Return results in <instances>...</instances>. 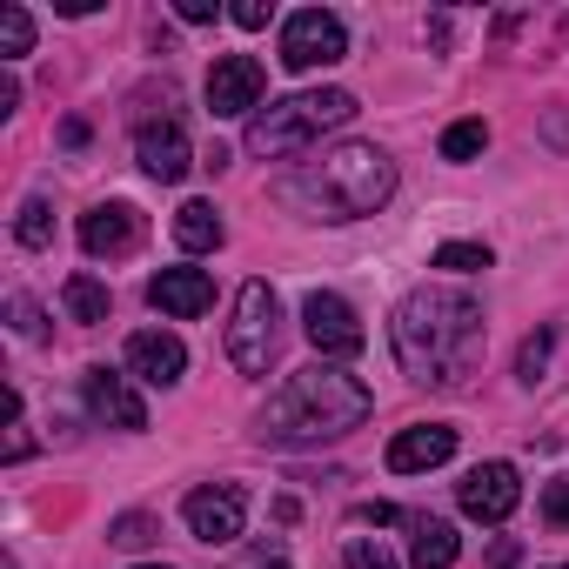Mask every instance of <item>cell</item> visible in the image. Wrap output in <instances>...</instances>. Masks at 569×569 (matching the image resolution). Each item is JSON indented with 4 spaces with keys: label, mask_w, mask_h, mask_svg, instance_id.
I'll return each instance as SVG.
<instances>
[{
    "label": "cell",
    "mask_w": 569,
    "mask_h": 569,
    "mask_svg": "<svg viewBox=\"0 0 569 569\" xmlns=\"http://www.w3.org/2000/svg\"><path fill=\"white\" fill-rule=\"evenodd\" d=\"M268 569H289V562H268Z\"/></svg>",
    "instance_id": "33"
},
{
    "label": "cell",
    "mask_w": 569,
    "mask_h": 569,
    "mask_svg": "<svg viewBox=\"0 0 569 569\" xmlns=\"http://www.w3.org/2000/svg\"><path fill=\"white\" fill-rule=\"evenodd\" d=\"M456 456V429L449 422H416L389 442V469L396 476H416V469H442Z\"/></svg>",
    "instance_id": "15"
},
{
    "label": "cell",
    "mask_w": 569,
    "mask_h": 569,
    "mask_svg": "<svg viewBox=\"0 0 569 569\" xmlns=\"http://www.w3.org/2000/svg\"><path fill=\"white\" fill-rule=\"evenodd\" d=\"M134 154H141V168L154 174V181H181L188 168H194V154H188V134L174 128V121H148L141 134H134Z\"/></svg>",
    "instance_id": "16"
},
{
    "label": "cell",
    "mask_w": 569,
    "mask_h": 569,
    "mask_svg": "<svg viewBox=\"0 0 569 569\" xmlns=\"http://www.w3.org/2000/svg\"><path fill=\"white\" fill-rule=\"evenodd\" d=\"M456 496H462V516H476V522H509L516 502H522V482H516L509 462H482V469L462 476Z\"/></svg>",
    "instance_id": "12"
},
{
    "label": "cell",
    "mask_w": 569,
    "mask_h": 569,
    "mask_svg": "<svg viewBox=\"0 0 569 569\" xmlns=\"http://www.w3.org/2000/svg\"><path fill=\"white\" fill-rule=\"evenodd\" d=\"M81 248L94 261H114V254H134L141 248V208L134 201H101L81 214Z\"/></svg>",
    "instance_id": "11"
},
{
    "label": "cell",
    "mask_w": 569,
    "mask_h": 569,
    "mask_svg": "<svg viewBox=\"0 0 569 569\" xmlns=\"http://www.w3.org/2000/svg\"><path fill=\"white\" fill-rule=\"evenodd\" d=\"M369 409H376L369 382H356V376L336 369V362H309V369H296L289 382L268 396L261 436L281 442V449H316V442H336V436L362 429Z\"/></svg>",
    "instance_id": "2"
},
{
    "label": "cell",
    "mask_w": 569,
    "mask_h": 569,
    "mask_svg": "<svg viewBox=\"0 0 569 569\" xmlns=\"http://www.w3.org/2000/svg\"><path fill=\"white\" fill-rule=\"evenodd\" d=\"M342 54H349V34H342V21H336V14H322V8H302V14H289V21H281V68H289V74L336 68Z\"/></svg>",
    "instance_id": "6"
},
{
    "label": "cell",
    "mask_w": 569,
    "mask_h": 569,
    "mask_svg": "<svg viewBox=\"0 0 569 569\" xmlns=\"http://www.w3.org/2000/svg\"><path fill=\"white\" fill-rule=\"evenodd\" d=\"M496 254L482 248V241H442L436 248V268H449V274H476V268H489Z\"/></svg>",
    "instance_id": "22"
},
{
    "label": "cell",
    "mask_w": 569,
    "mask_h": 569,
    "mask_svg": "<svg viewBox=\"0 0 569 569\" xmlns=\"http://www.w3.org/2000/svg\"><path fill=\"white\" fill-rule=\"evenodd\" d=\"M396 356L429 389H462L482 356V309L462 289H416L396 309Z\"/></svg>",
    "instance_id": "1"
},
{
    "label": "cell",
    "mask_w": 569,
    "mask_h": 569,
    "mask_svg": "<svg viewBox=\"0 0 569 569\" xmlns=\"http://www.w3.org/2000/svg\"><path fill=\"white\" fill-rule=\"evenodd\" d=\"M549 349H556V336H549V329H536V336L522 342V356H516V376H522V382H536V376L549 369Z\"/></svg>",
    "instance_id": "25"
},
{
    "label": "cell",
    "mask_w": 569,
    "mask_h": 569,
    "mask_svg": "<svg viewBox=\"0 0 569 569\" xmlns=\"http://www.w3.org/2000/svg\"><path fill=\"white\" fill-rule=\"evenodd\" d=\"M61 302H68V316H74L81 329L108 322V289H101L94 274H68V281H61Z\"/></svg>",
    "instance_id": "19"
},
{
    "label": "cell",
    "mask_w": 569,
    "mask_h": 569,
    "mask_svg": "<svg viewBox=\"0 0 569 569\" xmlns=\"http://www.w3.org/2000/svg\"><path fill=\"white\" fill-rule=\"evenodd\" d=\"M261 61L254 54H214V68H208V114H221V121H234V114H254L261 108Z\"/></svg>",
    "instance_id": "9"
},
{
    "label": "cell",
    "mask_w": 569,
    "mask_h": 569,
    "mask_svg": "<svg viewBox=\"0 0 569 569\" xmlns=\"http://www.w3.org/2000/svg\"><path fill=\"white\" fill-rule=\"evenodd\" d=\"M409 529H416V536H409V562H416V569H449V562H456L462 542H456V529H449L442 516H416Z\"/></svg>",
    "instance_id": "17"
},
{
    "label": "cell",
    "mask_w": 569,
    "mask_h": 569,
    "mask_svg": "<svg viewBox=\"0 0 569 569\" xmlns=\"http://www.w3.org/2000/svg\"><path fill=\"white\" fill-rule=\"evenodd\" d=\"M221 234H228V228H221V214H214L208 201H181V208H174V241H181L188 254H214Z\"/></svg>",
    "instance_id": "18"
},
{
    "label": "cell",
    "mask_w": 569,
    "mask_h": 569,
    "mask_svg": "<svg viewBox=\"0 0 569 569\" xmlns=\"http://www.w3.org/2000/svg\"><path fill=\"white\" fill-rule=\"evenodd\" d=\"M141 569H168V562H141Z\"/></svg>",
    "instance_id": "32"
},
{
    "label": "cell",
    "mask_w": 569,
    "mask_h": 569,
    "mask_svg": "<svg viewBox=\"0 0 569 569\" xmlns=\"http://www.w3.org/2000/svg\"><path fill=\"white\" fill-rule=\"evenodd\" d=\"M302 329H309V342H316L322 362H349V356H362V342H369L362 316H356L336 289H316V296L302 302Z\"/></svg>",
    "instance_id": "7"
},
{
    "label": "cell",
    "mask_w": 569,
    "mask_h": 569,
    "mask_svg": "<svg viewBox=\"0 0 569 569\" xmlns=\"http://www.w3.org/2000/svg\"><path fill=\"white\" fill-rule=\"evenodd\" d=\"M34 48V21H28V8H0V54H28Z\"/></svg>",
    "instance_id": "23"
},
{
    "label": "cell",
    "mask_w": 569,
    "mask_h": 569,
    "mask_svg": "<svg viewBox=\"0 0 569 569\" xmlns=\"http://www.w3.org/2000/svg\"><path fill=\"white\" fill-rule=\"evenodd\" d=\"M34 442H28V422H8V462H21Z\"/></svg>",
    "instance_id": "31"
},
{
    "label": "cell",
    "mask_w": 569,
    "mask_h": 569,
    "mask_svg": "<svg viewBox=\"0 0 569 569\" xmlns=\"http://www.w3.org/2000/svg\"><path fill=\"white\" fill-rule=\"evenodd\" d=\"M174 14H181L188 28H208V21H214L221 8H214V0H174Z\"/></svg>",
    "instance_id": "30"
},
{
    "label": "cell",
    "mask_w": 569,
    "mask_h": 569,
    "mask_svg": "<svg viewBox=\"0 0 569 569\" xmlns=\"http://www.w3.org/2000/svg\"><path fill=\"white\" fill-rule=\"evenodd\" d=\"M542 516H549V522H569V476H556V482L542 489Z\"/></svg>",
    "instance_id": "28"
},
{
    "label": "cell",
    "mask_w": 569,
    "mask_h": 569,
    "mask_svg": "<svg viewBox=\"0 0 569 569\" xmlns=\"http://www.w3.org/2000/svg\"><path fill=\"white\" fill-rule=\"evenodd\" d=\"M274 342H281V302H274V289H268V281H241L234 316H228V362L241 376H268Z\"/></svg>",
    "instance_id": "5"
},
{
    "label": "cell",
    "mask_w": 569,
    "mask_h": 569,
    "mask_svg": "<svg viewBox=\"0 0 569 569\" xmlns=\"http://www.w3.org/2000/svg\"><path fill=\"white\" fill-rule=\"evenodd\" d=\"M389 194H396V161L376 141H342L322 161H309V168L274 181V201L309 214V221H362Z\"/></svg>",
    "instance_id": "3"
},
{
    "label": "cell",
    "mask_w": 569,
    "mask_h": 569,
    "mask_svg": "<svg viewBox=\"0 0 569 569\" xmlns=\"http://www.w3.org/2000/svg\"><path fill=\"white\" fill-rule=\"evenodd\" d=\"M181 516H188V536H194V542L221 549V542L241 536V522H248V496H241L234 482H208V489H194V496L181 502Z\"/></svg>",
    "instance_id": "8"
},
{
    "label": "cell",
    "mask_w": 569,
    "mask_h": 569,
    "mask_svg": "<svg viewBox=\"0 0 569 569\" xmlns=\"http://www.w3.org/2000/svg\"><path fill=\"white\" fill-rule=\"evenodd\" d=\"M268 14H274V8H268V0H241V8H234V28H248V34H261V28H268Z\"/></svg>",
    "instance_id": "29"
},
{
    "label": "cell",
    "mask_w": 569,
    "mask_h": 569,
    "mask_svg": "<svg viewBox=\"0 0 569 569\" xmlns=\"http://www.w3.org/2000/svg\"><path fill=\"white\" fill-rule=\"evenodd\" d=\"M489 148V128L482 121H456L449 134H442V161H476Z\"/></svg>",
    "instance_id": "21"
},
{
    "label": "cell",
    "mask_w": 569,
    "mask_h": 569,
    "mask_svg": "<svg viewBox=\"0 0 569 569\" xmlns=\"http://www.w3.org/2000/svg\"><path fill=\"white\" fill-rule=\"evenodd\" d=\"M556 569H569V562H556Z\"/></svg>",
    "instance_id": "34"
},
{
    "label": "cell",
    "mask_w": 569,
    "mask_h": 569,
    "mask_svg": "<svg viewBox=\"0 0 569 569\" xmlns=\"http://www.w3.org/2000/svg\"><path fill=\"white\" fill-rule=\"evenodd\" d=\"M8 316H14V336H28V342L48 336V329H41V309H34L28 296H8Z\"/></svg>",
    "instance_id": "27"
},
{
    "label": "cell",
    "mask_w": 569,
    "mask_h": 569,
    "mask_svg": "<svg viewBox=\"0 0 569 569\" xmlns=\"http://www.w3.org/2000/svg\"><path fill=\"white\" fill-rule=\"evenodd\" d=\"M148 302H154L161 316H174V322H194V316L214 309V281H208L201 268H161V274L148 281Z\"/></svg>",
    "instance_id": "14"
},
{
    "label": "cell",
    "mask_w": 569,
    "mask_h": 569,
    "mask_svg": "<svg viewBox=\"0 0 569 569\" xmlns=\"http://www.w3.org/2000/svg\"><path fill=\"white\" fill-rule=\"evenodd\" d=\"M128 376H141V382H154V389H174V382L188 376V349H181V336H168V329H141V336H128Z\"/></svg>",
    "instance_id": "13"
},
{
    "label": "cell",
    "mask_w": 569,
    "mask_h": 569,
    "mask_svg": "<svg viewBox=\"0 0 569 569\" xmlns=\"http://www.w3.org/2000/svg\"><path fill=\"white\" fill-rule=\"evenodd\" d=\"M81 396H88L94 422H108V429H148V402L134 396V382H128L121 369L94 362V369L81 376Z\"/></svg>",
    "instance_id": "10"
},
{
    "label": "cell",
    "mask_w": 569,
    "mask_h": 569,
    "mask_svg": "<svg viewBox=\"0 0 569 569\" xmlns=\"http://www.w3.org/2000/svg\"><path fill=\"white\" fill-rule=\"evenodd\" d=\"M148 536H154V516H121V522L108 529V542H114V549H141Z\"/></svg>",
    "instance_id": "26"
},
{
    "label": "cell",
    "mask_w": 569,
    "mask_h": 569,
    "mask_svg": "<svg viewBox=\"0 0 569 569\" xmlns=\"http://www.w3.org/2000/svg\"><path fill=\"white\" fill-rule=\"evenodd\" d=\"M14 234H21L28 248H48V241H54V208H48L41 194H28V201H21V221H14Z\"/></svg>",
    "instance_id": "20"
},
{
    "label": "cell",
    "mask_w": 569,
    "mask_h": 569,
    "mask_svg": "<svg viewBox=\"0 0 569 569\" xmlns=\"http://www.w3.org/2000/svg\"><path fill=\"white\" fill-rule=\"evenodd\" d=\"M356 121V94L349 88H316V94H289V101H268L254 121H248V148L281 161V154H302L309 141H322L329 128H349Z\"/></svg>",
    "instance_id": "4"
},
{
    "label": "cell",
    "mask_w": 569,
    "mask_h": 569,
    "mask_svg": "<svg viewBox=\"0 0 569 569\" xmlns=\"http://www.w3.org/2000/svg\"><path fill=\"white\" fill-rule=\"evenodd\" d=\"M342 562H349V569H396V556H389L376 536H349V542H342Z\"/></svg>",
    "instance_id": "24"
}]
</instances>
